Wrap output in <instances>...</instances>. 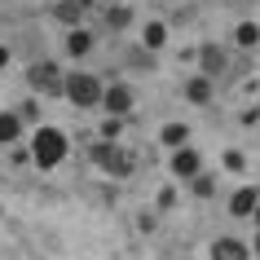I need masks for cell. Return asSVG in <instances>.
Listing matches in <instances>:
<instances>
[{
	"mask_svg": "<svg viewBox=\"0 0 260 260\" xmlns=\"http://www.w3.org/2000/svg\"><path fill=\"white\" fill-rule=\"evenodd\" d=\"M102 137H106V141H115V137H119V115H110V119L102 123Z\"/></svg>",
	"mask_w": 260,
	"mask_h": 260,
	"instance_id": "obj_16",
	"label": "cell"
},
{
	"mask_svg": "<svg viewBox=\"0 0 260 260\" xmlns=\"http://www.w3.org/2000/svg\"><path fill=\"white\" fill-rule=\"evenodd\" d=\"M203 67H207V75L220 67V49H216V44H207V49H203Z\"/></svg>",
	"mask_w": 260,
	"mask_h": 260,
	"instance_id": "obj_15",
	"label": "cell"
},
{
	"mask_svg": "<svg viewBox=\"0 0 260 260\" xmlns=\"http://www.w3.org/2000/svg\"><path fill=\"white\" fill-rule=\"evenodd\" d=\"M31 146H36L31 154H36V164H40V168H57L62 159H67V137H62L57 128H40Z\"/></svg>",
	"mask_w": 260,
	"mask_h": 260,
	"instance_id": "obj_1",
	"label": "cell"
},
{
	"mask_svg": "<svg viewBox=\"0 0 260 260\" xmlns=\"http://www.w3.org/2000/svg\"><path fill=\"white\" fill-rule=\"evenodd\" d=\"M93 159H97L102 168H106V172H115V177H123V172L133 168V164H128V154H123L119 146H110V141H102V146H93Z\"/></svg>",
	"mask_w": 260,
	"mask_h": 260,
	"instance_id": "obj_3",
	"label": "cell"
},
{
	"mask_svg": "<svg viewBox=\"0 0 260 260\" xmlns=\"http://www.w3.org/2000/svg\"><path fill=\"white\" fill-rule=\"evenodd\" d=\"M164 22H150V27H146V44H150V49H159V44H164Z\"/></svg>",
	"mask_w": 260,
	"mask_h": 260,
	"instance_id": "obj_14",
	"label": "cell"
},
{
	"mask_svg": "<svg viewBox=\"0 0 260 260\" xmlns=\"http://www.w3.org/2000/svg\"><path fill=\"white\" fill-rule=\"evenodd\" d=\"M256 225H260V203H256Z\"/></svg>",
	"mask_w": 260,
	"mask_h": 260,
	"instance_id": "obj_22",
	"label": "cell"
},
{
	"mask_svg": "<svg viewBox=\"0 0 260 260\" xmlns=\"http://www.w3.org/2000/svg\"><path fill=\"white\" fill-rule=\"evenodd\" d=\"M67 97L75 106H93L97 97H102V88H97L93 75H67Z\"/></svg>",
	"mask_w": 260,
	"mask_h": 260,
	"instance_id": "obj_2",
	"label": "cell"
},
{
	"mask_svg": "<svg viewBox=\"0 0 260 260\" xmlns=\"http://www.w3.org/2000/svg\"><path fill=\"white\" fill-rule=\"evenodd\" d=\"M212 260H247V247L238 243V238H220V243L212 247Z\"/></svg>",
	"mask_w": 260,
	"mask_h": 260,
	"instance_id": "obj_7",
	"label": "cell"
},
{
	"mask_svg": "<svg viewBox=\"0 0 260 260\" xmlns=\"http://www.w3.org/2000/svg\"><path fill=\"white\" fill-rule=\"evenodd\" d=\"M194 190H199V194H212V177H194Z\"/></svg>",
	"mask_w": 260,
	"mask_h": 260,
	"instance_id": "obj_19",
	"label": "cell"
},
{
	"mask_svg": "<svg viewBox=\"0 0 260 260\" xmlns=\"http://www.w3.org/2000/svg\"><path fill=\"white\" fill-rule=\"evenodd\" d=\"M207 93H212L207 75H199V80H190V84H185V97H190V102H207Z\"/></svg>",
	"mask_w": 260,
	"mask_h": 260,
	"instance_id": "obj_11",
	"label": "cell"
},
{
	"mask_svg": "<svg viewBox=\"0 0 260 260\" xmlns=\"http://www.w3.org/2000/svg\"><path fill=\"white\" fill-rule=\"evenodd\" d=\"M5 62H9V49H0V67H5Z\"/></svg>",
	"mask_w": 260,
	"mask_h": 260,
	"instance_id": "obj_20",
	"label": "cell"
},
{
	"mask_svg": "<svg viewBox=\"0 0 260 260\" xmlns=\"http://www.w3.org/2000/svg\"><path fill=\"white\" fill-rule=\"evenodd\" d=\"M256 256H260V234H256Z\"/></svg>",
	"mask_w": 260,
	"mask_h": 260,
	"instance_id": "obj_21",
	"label": "cell"
},
{
	"mask_svg": "<svg viewBox=\"0 0 260 260\" xmlns=\"http://www.w3.org/2000/svg\"><path fill=\"white\" fill-rule=\"evenodd\" d=\"M102 102H106V110H110V115H128V110H133V93H128L123 84H110Z\"/></svg>",
	"mask_w": 260,
	"mask_h": 260,
	"instance_id": "obj_5",
	"label": "cell"
},
{
	"mask_svg": "<svg viewBox=\"0 0 260 260\" xmlns=\"http://www.w3.org/2000/svg\"><path fill=\"white\" fill-rule=\"evenodd\" d=\"M106 18H110V27H123V22H128V9H110Z\"/></svg>",
	"mask_w": 260,
	"mask_h": 260,
	"instance_id": "obj_17",
	"label": "cell"
},
{
	"mask_svg": "<svg viewBox=\"0 0 260 260\" xmlns=\"http://www.w3.org/2000/svg\"><path fill=\"white\" fill-rule=\"evenodd\" d=\"M234 40L243 44V49H256V44H260V27H256V22H243V27L234 31Z\"/></svg>",
	"mask_w": 260,
	"mask_h": 260,
	"instance_id": "obj_10",
	"label": "cell"
},
{
	"mask_svg": "<svg viewBox=\"0 0 260 260\" xmlns=\"http://www.w3.org/2000/svg\"><path fill=\"white\" fill-rule=\"evenodd\" d=\"M185 137H190V133H185V123H168V128H164V146H181Z\"/></svg>",
	"mask_w": 260,
	"mask_h": 260,
	"instance_id": "obj_12",
	"label": "cell"
},
{
	"mask_svg": "<svg viewBox=\"0 0 260 260\" xmlns=\"http://www.w3.org/2000/svg\"><path fill=\"white\" fill-rule=\"evenodd\" d=\"M256 203H260L256 185H243V190L230 199V212H234V216H251V212H256Z\"/></svg>",
	"mask_w": 260,
	"mask_h": 260,
	"instance_id": "obj_6",
	"label": "cell"
},
{
	"mask_svg": "<svg viewBox=\"0 0 260 260\" xmlns=\"http://www.w3.org/2000/svg\"><path fill=\"white\" fill-rule=\"evenodd\" d=\"M172 172H177V177H199V154L194 150H177L172 154Z\"/></svg>",
	"mask_w": 260,
	"mask_h": 260,
	"instance_id": "obj_8",
	"label": "cell"
},
{
	"mask_svg": "<svg viewBox=\"0 0 260 260\" xmlns=\"http://www.w3.org/2000/svg\"><path fill=\"white\" fill-rule=\"evenodd\" d=\"M67 49L75 57H84L88 49H93V36H88V31H71V36H67Z\"/></svg>",
	"mask_w": 260,
	"mask_h": 260,
	"instance_id": "obj_9",
	"label": "cell"
},
{
	"mask_svg": "<svg viewBox=\"0 0 260 260\" xmlns=\"http://www.w3.org/2000/svg\"><path fill=\"white\" fill-rule=\"evenodd\" d=\"M18 137V115H0V141H14Z\"/></svg>",
	"mask_w": 260,
	"mask_h": 260,
	"instance_id": "obj_13",
	"label": "cell"
},
{
	"mask_svg": "<svg viewBox=\"0 0 260 260\" xmlns=\"http://www.w3.org/2000/svg\"><path fill=\"white\" fill-rule=\"evenodd\" d=\"M31 88H44V93H67V84L57 80V67H53V62L31 67Z\"/></svg>",
	"mask_w": 260,
	"mask_h": 260,
	"instance_id": "obj_4",
	"label": "cell"
},
{
	"mask_svg": "<svg viewBox=\"0 0 260 260\" xmlns=\"http://www.w3.org/2000/svg\"><path fill=\"white\" fill-rule=\"evenodd\" d=\"M80 14H84V5L75 9V0H67V5H62V18H80Z\"/></svg>",
	"mask_w": 260,
	"mask_h": 260,
	"instance_id": "obj_18",
	"label": "cell"
}]
</instances>
